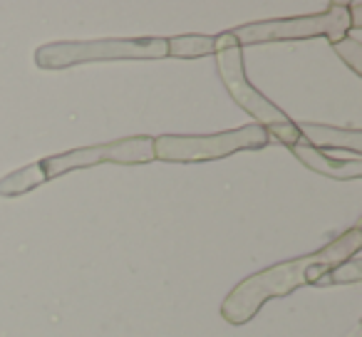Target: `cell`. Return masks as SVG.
Instances as JSON below:
<instances>
[{
	"instance_id": "ba28073f",
	"label": "cell",
	"mask_w": 362,
	"mask_h": 337,
	"mask_svg": "<svg viewBox=\"0 0 362 337\" xmlns=\"http://www.w3.org/2000/svg\"><path fill=\"white\" fill-rule=\"evenodd\" d=\"M300 141L313 149L325 151H352L362 154V131L360 129H340V126L313 124V122H296Z\"/></svg>"
},
{
	"instance_id": "277c9868",
	"label": "cell",
	"mask_w": 362,
	"mask_h": 337,
	"mask_svg": "<svg viewBox=\"0 0 362 337\" xmlns=\"http://www.w3.org/2000/svg\"><path fill=\"white\" fill-rule=\"evenodd\" d=\"M214 55H216V67H218V75H221V82L226 85L233 102H236L238 107H243V110L258 122V126H263V129L268 131V136L273 134L281 144L296 146L298 141H300L298 124L281 110V107H276L271 100H266V97L248 82L241 47L238 45L221 47V50H216Z\"/></svg>"
},
{
	"instance_id": "9c48e42d",
	"label": "cell",
	"mask_w": 362,
	"mask_h": 337,
	"mask_svg": "<svg viewBox=\"0 0 362 337\" xmlns=\"http://www.w3.org/2000/svg\"><path fill=\"white\" fill-rule=\"evenodd\" d=\"M214 40L216 35H176L166 40L171 57H184V60H194V57H206L214 55Z\"/></svg>"
},
{
	"instance_id": "5b68a950",
	"label": "cell",
	"mask_w": 362,
	"mask_h": 337,
	"mask_svg": "<svg viewBox=\"0 0 362 337\" xmlns=\"http://www.w3.org/2000/svg\"><path fill=\"white\" fill-rule=\"evenodd\" d=\"M268 141V131L258 124H246L218 134H161L154 139V159L171 164H197L223 159L243 149H261Z\"/></svg>"
},
{
	"instance_id": "52a82bcc",
	"label": "cell",
	"mask_w": 362,
	"mask_h": 337,
	"mask_svg": "<svg viewBox=\"0 0 362 337\" xmlns=\"http://www.w3.org/2000/svg\"><path fill=\"white\" fill-rule=\"evenodd\" d=\"M293 156L298 161L313 169L315 174H322L327 179H337V182H352V179L362 177V154H352V151H325V149H313L305 141H298L291 146Z\"/></svg>"
},
{
	"instance_id": "30bf717a",
	"label": "cell",
	"mask_w": 362,
	"mask_h": 337,
	"mask_svg": "<svg viewBox=\"0 0 362 337\" xmlns=\"http://www.w3.org/2000/svg\"><path fill=\"white\" fill-rule=\"evenodd\" d=\"M335 52L342 57V62L352 67L355 75H362V40L357 35H347L340 42H335Z\"/></svg>"
},
{
	"instance_id": "7a4b0ae2",
	"label": "cell",
	"mask_w": 362,
	"mask_h": 337,
	"mask_svg": "<svg viewBox=\"0 0 362 337\" xmlns=\"http://www.w3.org/2000/svg\"><path fill=\"white\" fill-rule=\"evenodd\" d=\"M102 161H112V164H149V161H154V136H129V139L80 146V149H70L65 154L37 159L0 179V196H23V194L72 172V169L97 166Z\"/></svg>"
},
{
	"instance_id": "3957f363",
	"label": "cell",
	"mask_w": 362,
	"mask_h": 337,
	"mask_svg": "<svg viewBox=\"0 0 362 337\" xmlns=\"http://www.w3.org/2000/svg\"><path fill=\"white\" fill-rule=\"evenodd\" d=\"M169 57L166 37H112L87 42H47L37 47L35 65L40 70H67L87 62L115 60H161Z\"/></svg>"
},
{
	"instance_id": "6da1fadb",
	"label": "cell",
	"mask_w": 362,
	"mask_h": 337,
	"mask_svg": "<svg viewBox=\"0 0 362 337\" xmlns=\"http://www.w3.org/2000/svg\"><path fill=\"white\" fill-rule=\"evenodd\" d=\"M362 248V231L360 228H350L335 241H330L325 248L308 256L293 258V261H283L276 266L258 271L241 280L221 305V315L231 325H246L258 315L263 305L273 297H283L293 292L300 285H310V283H322V276L330 273L335 266L350 261L360 253Z\"/></svg>"
},
{
	"instance_id": "8992f818",
	"label": "cell",
	"mask_w": 362,
	"mask_h": 337,
	"mask_svg": "<svg viewBox=\"0 0 362 337\" xmlns=\"http://www.w3.org/2000/svg\"><path fill=\"white\" fill-rule=\"evenodd\" d=\"M233 40L241 45H256V42H278V40H308V37H327L335 45L342 37L350 35V13L347 3H330L327 11L313 13V16L286 18V20H266L248 23V25L228 30Z\"/></svg>"
},
{
	"instance_id": "8fae6325",
	"label": "cell",
	"mask_w": 362,
	"mask_h": 337,
	"mask_svg": "<svg viewBox=\"0 0 362 337\" xmlns=\"http://www.w3.org/2000/svg\"><path fill=\"white\" fill-rule=\"evenodd\" d=\"M362 280V263L360 258H350V261L340 263L330 271L327 283H360Z\"/></svg>"
},
{
	"instance_id": "7c38bea8",
	"label": "cell",
	"mask_w": 362,
	"mask_h": 337,
	"mask_svg": "<svg viewBox=\"0 0 362 337\" xmlns=\"http://www.w3.org/2000/svg\"><path fill=\"white\" fill-rule=\"evenodd\" d=\"M347 337H360V327H352V332Z\"/></svg>"
}]
</instances>
